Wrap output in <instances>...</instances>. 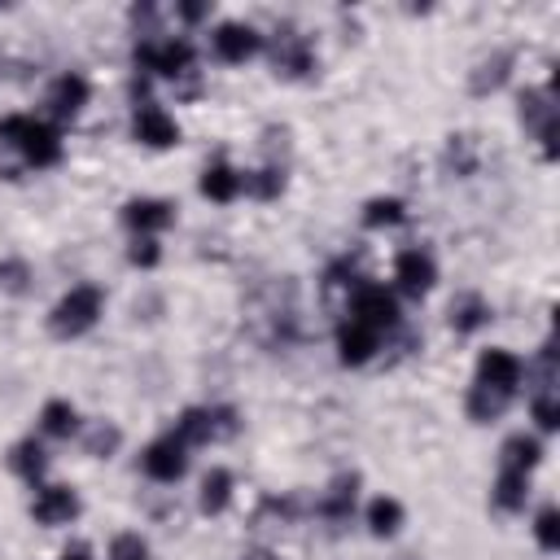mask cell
<instances>
[{"instance_id": "b9f144b4", "label": "cell", "mask_w": 560, "mask_h": 560, "mask_svg": "<svg viewBox=\"0 0 560 560\" xmlns=\"http://www.w3.org/2000/svg\"><path fill=\"white\" fill-rule=\"evenodd\" d=\"M402 560H416V556H402Z\"/></svg>"}, {"instance_id": "484cf974", "label": "cell", "mask_w": 560, "mask_h": 560, "mask_svg": "<svg viewBox=\"0 0 560 560\" xmlns=\"http://www.w3.org/2000/svg\"><path fill=\"white\" fill-rule=\"evenodd\" d=\"M402 521H407V512H402V503L394 494H376L363 508V525H368L372 538H394L402 529Z\"/></svg>"}, {"instance_id": "d4e9b609", "label": "cell", "mask_w": 560, "mask_h": 560, "mask_svg": "<svg viewBox=\"0 0 560 560\" xmlns=\"http://www.w3.org/2000/svg\"><path fill=\"white\" fill-rule=\"evenodd\" d=\"M79 429H83V420H79V407H74L70 398H48V402L39 407V433H44V438L66 442V438H74Z\"/></svg>"}, {"instance_id": "ac0fdd59", "label": "cell", "mask_w": 560, "mask_h": 560, "mask_svg": "<svg viewBox=\"0 0 560 560\" xmlns=\"http://www.w3.org/2000/svg\"><path fill=\"white\" fill-rule=\"evenodd\" d=\"M354 503H359V472H337V477L328 481V490L319 494L315 512H319L324 521H332V525H346V521L354 516Z\"/></svg>"}, {"instance_id": "836d02e7", "label": "cell", "mask_w": 560, "mask_h": 560, "mask_svg": "<svg viewBox=\"0 0 560 560\" xmlns=\"http://www.w3.org/2000/svg\"><path fill=\"white\" fill-rule=\"evenodd\" d=\"M529 416H534V424L542 433H556L560 429V398H556V389H534L529 394Z\"/></svg>"}, {"instance_id": "8fae6325", "label": "cell", "mask_w": 560, "mask_h": 560, "mask_svg": "<svg viewBox=\"0 0 560 560\" xmlns=\"http://www.w3.org/2000/svg\"><path fill=\"white\" fill-rule=\"evenodd\" d=\"M477 385H490V389H503V394H521V385H525V359L521 354H512V350H503V346H490V350H481L477 354V376H472Z\"/></svg>"}, {"instance_id": "7a4b0ae2", "label": "cell", "mask_w": 560, "mask_h": 560, "mask_svg": "<svg viewBox=\"0 0 560 560\" xmlns=\"http://www.w3.org/2000/svg\"><path fill=\"white\" fill-rule=\"evenodd\" d=\"M131 66L144 79H188L197 70V44L188 35H153V39H136L131 48Z\"/></svg>"}, {"instance_id": "603a6c76", "label": "cell", "mask_w": 560, "mask_h": 560, "mask_svg": "<svg viewBox=\"0 0 560 560\" xmlns=\"http://www.w3.org/2000/svg\"><path fill=\"white\" fill-rule=\"evenodd\" d=\"M516 398L512 394H503V389H490V385H468V394H464V411H468V420L472 424H494V420H503V411L512 407Z\"/></svg>"}, {"instance_id": "cb8c5ba5", "label": "cell", "mask_w": 560, "mask_h": 560, "mask_svg": "<svg viewBox=\"0 0 560 560\" xmlns=\"http://www.w3.org/2000/svg\"><path fill=\"white\" fill-rule=\"evenodd\" d=\"M232 490H236V477H232L223 464H214V468L201 477V490H197L201 516H223V512L232 508Z\"/></svg>"}, {"instance_id": "60d3db41", "label": "cell", "mask_w": 560, "mask_h": 560, "mask_svg": "<svg viewBox=\"0 0 560 560\" xmlns=\"http://www.w3.org/2000/svg\"><path fill=\"white\" fill-rule=\"evenodd\" d=\"M61 560H96V556H92V547H88V542H70V547L61 551Z\"/></svg>"}, {"instance_id": "30bf717a", "label": "cell", "mask_w": 560, "mask_h": 560, "mask_svg": "<svg viewBox=\"0 0 560 560\" xmlns=\"http://www.w3.org/2000/svg\"><path fill=\"white\" fill-rule=\"evenodd\" d=\"M262 39H267V35H258V26L232 18V22H219V26L210 31V52H214L219 61H228V66H245L249 57L262 52Z\"/></svg>"}, {"instance_id": "ba28073f", "label": "cell", "mask_w": 560, "mask_h": 560, "mask_svg": "<svg viewBox=\"0 0 560 560\" xmlns=\"http://www.w3.org/2000/svg\"><path fill=\"white\" fill-rule=\"evenodd\" d=\"M118 219L131 236H162L166 228H175V201L171 197H127Z\"/></svg>"}, {"instance_id": "ffe728a7", "label": "cell", "mask_w": 560, "mask_h": 560, "mask_svg": "<svg viewBox=\"0 0 560 560\" xmlns=\"http://www.w3.org/2000/svg\"><path fill=\"white\" fill-rule=\"evenodd\" d=\"M442 171H446L451 179H472V175L481 171V144H477V136L451 131L446 144H442Z\"/></svg>"}, {"instance_id": "d6986e66", "label": "cell", "mask_w": 560, "mask_h": 560, "mask_svg": "<svg viewBox=\"0 0 560 560\" xmlns=\"http://www.w3.org/2000/svg\"><path fill=\"white\" fill-rule=\"evenodd\" d=\"M490 319H494V311H490V302H486L481 293L464 289V293H455V298H451L446 324H451V332H455V337H472V332H481Z\"/></svg>"}, {"instance_id": "74e56055", "label": "cell", "mask_w": 560, "mask_h": 560, "mask_svg": "<svg viewBox=\"0 0 560 560\" xmlns=\"http://www.w3.org/2000/svg\"><path fill=\"white\" fill-rule=\"evenodd\" d=\"M210 429H214V442H232L241 433V411L232 402H210Z\"/></svg>"}, {"instance_id": "4316f807", "label": "cell", "mask_w": 560, "mask_h": 560, "mask_svg": "<svg viewBox=\"0 0 560 560\" xmlns=\"http://www.w3.org/2000/svg\"><path fill=\"white\" fill-rule=\"evenodd\" d=\"M284 188H289L284 162H262L258 171H245V197H254V201H280Z\"/></svg>"}, {"instance_id": "8d00e7d4", "label": "cell", "mask_w": 560, "mask_h": 560, "mask_svg": "<svg viewBox=\"0 0 560 560\" xmlns=\"http://www.w3.org/2000/svg\"><path fill=\"white\" fill-rule=\"evenodd\" d=\"M127 262H131L136 271H153V267L162 262V245H158V236H131V245H127Z\"/></svg>"}, {"instance_id": "e575fe53", "label": "cell", "mask_w": 560, "mask_h": 560, "mask_svg": "<svg viewBox=\"0 0 560 560\" xmlns=\"http://www.w3.org/2000/svg\"><path fill=\"white\" fill-rule=\"evenodd\" d=\"M267 516H276V525H289V521H298V516H302V499H298V494H267V499L258 503L254 521L262 525Z\"/></svg>"}, {"instance_id": "7402d4cb", "label": "cell", "mask_w": 560, "mask_h": 560, "mask_svg": "<svg viewBox=\"0 0 560 560\" xmlns=\"http://www.w3.org/2000/svg\"><path fill=\"white\" fill-rule=\"evenodd\" d=\"M525 503H529V472L499 468V477L490 486V508L503 516H516V512H525Z\"/></svg>"}, {"instance_id": "3957f363", "label": "cell", "mask_w": 560, "mask_h": 560, "mask_svg": "<svg viewBox=\"0 0 560 560\" xmlns=\"http://www.w3.org/2000/svg\"><path fill=\"white\" fill-rule=\"evenodd\" d=\"M101 315H105V289L83 280V284H70V289L52 302V311H48V332H52L57 341H74V337L92 332V328L101 324Z\"/></svg>"}, {"instance_id": "4fadbf2b", "label": "cell", "mask_w": 560, "mask_h": 560, "mask_svg": "<svg viewBox=\"0 0 560 560\" xmlns=\"http://www.w3.org/2000/svg\"><path fill=\"white\" fill-rule=\"evenodd\" d=\"M88 101H92V83H88L79 70H61V74L48 83V96H44L52 122H70V118H79Z\"/></svg>"}, {"instance_id": "f546056e", "label": "cell", "mask_w": 560, "mask_h": 560, "mask_svg": "<svg viewBox=\"0 0 560 560\" xmlns=\"http://www.w3.org/2000/svg\"><path fill=\"white\" fill-rule=\"evenodd\" d=\"M79 442H83V455L92 459H114L118 446H122V429L114 420H92L79 429Z\"/></svg>"}, {"instance_id": "f35d334b", "label": "cell", "mask_w": 560, "mask_h": 560, "mask_svg": "<svg viewBox=\"0 0 560 560\" xmlns=\"http://www.w3.org/2000/svg\"><path fill=\"white\" fill-rule=\"evenodd\" d=\"M109 560H149V542L140 534H118L109 542Z\"/></svg>"}, {"instance_id": "6da1fadb", "label": "cell", "mask_w": 560, "mask_h": 560, "mask_svg": "<svg viewBox=\"0 0 560 560\" xmlns=\"http://www.w3.org/2000/svg\"><path fill=\"white\" fill-rule=\"evenodd\" d=\"M0 144L13 149L35 171H48V166H57L66 158L61 131L48 118H35V114H4L0 118Z\"/></svg>"}, {"instance_id": "7c38bea8", "label": "cell", "mask_w": 560, "mask_h": 560, "mask_svg": "<svg viewBox=\"0 0 560 560\" xmlns=\"http://www.w3.org/2000/svg\"><path fill=\"white\" fill-rule=\"evenodd\" d=\"M131 140L144 144V149H175L179 144V122L158 101H144V105L131 109Z\"/></svg>"}, {"instance_id": "8992f818", "label": "cell", "mask_w": 560, "mask_h": 560, "mask_svg": "<svg viewBox=\"0 0 560 560\" xmlns=\"http://www.w3.org/2000/svg\"><path fill=\"white\" fill-rule=\"evenodd\" d=\"M140 472L158 486H175L184 472H188V446L175 438V433H162L153 438L144 451H140Z\"/></svg>"}, {"instance_id": "2e32d148", "label": "cell", "mask_w": 560, "mask_h": 560, "mask_svg": "<svg viewBox=\"0 0 560 560\" xmlns=\"http://www.w3.org/2000/svg\"><path fill=\"white\" fill-rule=\"evenodd\" d=\"M512 66H516V52H512V48L486 52V57L468 70V92H472V96H494V92L512 79Z\"/></svg>"}, {"instance_id": "d6a6232c", "label": "cell", "mask_w": 560, "mask_h": 560, "mask_svg": "<svg viewBox=\"0 0 560 560\" xmlns=\"http://www.w3.org/2000/svg\"><path fill=\"white\" fill-rule=\"evenodd\" d=\"M31 280H35V271L26 258H0V293L22 298V293H31Z\"/></svg>"}, {"instance_id": "4dcf8cb0", "label": "cell", "mask_w": 560, "mask_h": 560, "mask_svg": "<svg viewBox=\"0 0 560 560\" xmlns=\"http://www.w3.org/2000/svg\"><path fill=\"white\" fill-rule=\"evenodd\" d=\"M188 451H197V446H210L214 442V429H210V407H184L179 416H175V429H171Z\"/></svg>"}, {"instance_id": "d590c367", "label": "cell", "mask_w": 560, "mask_h": 560, "mask_svg": "<svg viewBox=\"0 0 560 560\" xmlns=\"http://www.w3.org/2000/svg\"><path fill=\"white\" fill-rule=\"evenodd\" d=\"M534 542H538L547 556L560 551V508H556V503L538 508V516H534Z\"/></svg>"}, {"instance_id": "5bb4252c", "label": "cell", "mask_w": 560, "mask_h": 560, "mask_svg": "<svg viewBox=\"0 0 560 560\" xmlns=\"http://www.w3.org/2000/svg\"><path fill=\"white\" fill-rule=\"evenodd\" d=\"M381 346H385V337H381L376 328H368V324L341 315V324H337V359H341L346 368L372 363V359L381 354Z\"/></svg>"}, {"instance_id": "5b68a950", "label": "cell", "mask_w": 560, "mask_h": 560, "mask_svg": "<svg viewBox=\"0 0 560 560\" xmlns=\"http://www.w3.org/2000/svg\"><path fill=\"white\" fill-rule=\"evenodd\" d=\"M341 315H346V319H359V324H368V328H376L381 337H389V332H398V328H402L398 293H394V289H385V284H376V280H363V284L346 298Z\"/></svg>"}, {"instance_id": "e0dca14e", "label": "cell", "mask_w": 560, "mask_h": 560, "mask_svg": "<svg viewBox=\"0 0 560 560\" xmlns=\"http://www.w3.org/2000/svg\"><path fill=\"white\" fill-rule=\"evenodd\" d=\"M4 464H9V472L18 477V481H26V486H44V477H48V451H44V442L31 433V438H18L13 446H9V455H4Z\"/></svg>"}, {"instance_id": "52a82bcc", "label": "cell", "mask_w": 560, "mask_h": 560, "mask_svg": "<svg viewBox=\"0 0 560 560\" xmlns=\"http://www.w3.org/2000/svg\"><path fill=\"white\" fill-rule=\"evenodd\" d=\"M433 284H438V262H433V254H429L424 245L398 249V258H394V293L420 302Z\"/></svg>"}, {"instance_id": "277c9868", "label": "cell", "mask_w": 560, "mask_h": 560, "mask_svg": "<svg viewBox=\"0 0 560 560\" xmlns=\"http://www.w3.org/2000/svg\"><path fill=\"white\" fill-rule=\"evenodd\" d=\"M262 52L271 57V74L276 79H289V83H302L319 70V52H315V39L306 31H298L293 22L276 26L271 39H262Z\"/></svg>"}, {"instance_id": "44dd1931", "label": "cell", "mask_w": 560, "mask_h": 560, "mask_svg": "<svg viewBox=\"0 0 560 560\" xmlns=\"http://www.w3.org/2000/svg\"><path fill=\"white\" fill-rule=\"evenodd\" d=\"M516 118H521V127H525L529 136H538L542 127L560 122V118H556V88H551V83H547V88H525V92L516 96Z\"/></svg>"}, {"instance_id": "9a60e30c", "label": "cell", "mask_w": 560, "mask_h": 560, "mask_svg": "<svg viewBox=\"0 0 560 560\" xmlns=\"http://www.w3.org/2000/svg\"><path fill=\"white\" fill-rule=\"evenodd\" d=\"M197 192L206 201H214V206H228V201H236L245 192V171H236L228 158H210L201 166V175H197Z\"/></svg>"}, {"instance_id": "f1b7e54d", "label": "cell", "mask_w": 560, "mask_h": 560, "mask_svg": "<svg viewBox=\"0 0 560 560\" xmlns=\"http://www.w3.org/2000/svg\"><path fill=\"white\" fill-rule=\"evenodd\" d=\"M368 276L359 271V262L346 254V258H332L328 267H324V280H319V289H324V298H341V306H346V298L363 284Z\"/></svg>"}, {"instance_id": "83f0119b", "label": "cell", "mask_w": 560, "mask_h": 560, "mask_svg": "<svg viewBox=\"0 0 560 560\" xmlns=\"http://www.w3.org/2000/svg\"><path fill=\"white\" fill-rule=\"evenodd\" d=\"M542 442L534 438V433H512L503 446H499V468H516V472H529L534 477V468L542 464Z\"/></svg>"}, {"instance_id": "1f68e13d", "label": "cell", "mask_w": 560, "mask_h": 560, "mask_svg": "<svg viewBox=\"0 0 560 560\" xmlns=\"http://www.w3.org/2000/svg\"><path fill=\"white\" fill-rule=\"evenodd\" d=\"M398 223H407V201L402 197L385 192V197H368L363 201V228L385 232V228H398Z\"/></svg>"}, {"instance_id": "9c48e42d", "label": "cell", "mask_w": 560, "mask_h": 560, "mask_svg": "<svg viewBox=\"0 0 560 560\" xmlns=\"http://www.w3.org/2000/svg\"><path fill=\"white\" fill-rule=\"evenodd\" d=\"M79 512H83V503H79V490L74 486H66V481L35 486V499H31V521L35 525L57 529V525H70Z\"/></svg>"}, {"instance_id": "ab89813d", "label": "cell", "mask_w": 560, "mask_h": 560, "mask_svg": "<svg viewBox=\"0 0 560 560\" xmlns=\"http://www.w3.org/2000/svg\"><path fill=\"white\" fill-rule=\"evenodd\" d=\"M175 18H179L184 26L210 22V0H188V4H175Z\"/></svg>"}]
</instances>
